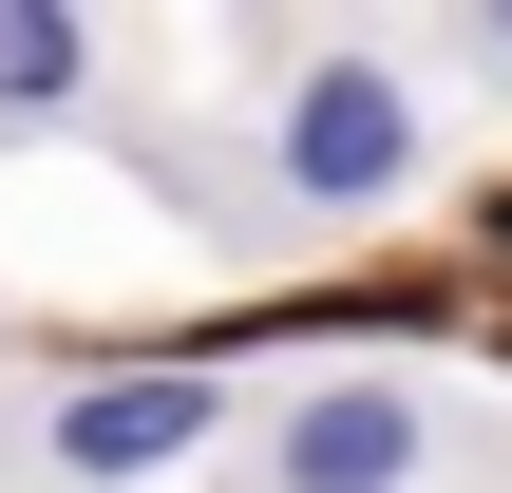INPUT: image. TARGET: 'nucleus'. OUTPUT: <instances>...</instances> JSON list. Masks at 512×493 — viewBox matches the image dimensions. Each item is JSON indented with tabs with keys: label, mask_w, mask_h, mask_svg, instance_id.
<instances>
[{
	"label": "nucleus",
	"mask_w": 512,
	"mask_h": 493,
	"mask_svg": "<svg viewBox=\"0 0 512 493\" xmlns=\"http://www.w3.org/2000/svg\"><path fill=\"white\" fill-rule=\"evenodd\" d=\"M190 437H228V399H209V361H152V380H76V399H57V475H95V493L171 475Z\"/></svg>",
	"instance_id": "obj_2"
},
{
	"label": "nucleus",
	"mask_w": 512,
	"mask_h": 493,
	"mask_svg": "<svg viewBox=\"0 0 512 493\" xmlns=\"http://www.w3.org/2000/svg\"><path fill=\"white\" fill-rule=\"evenodd\" d=\"M95 95V19H0V114H57Z\"/></svg>",
	"instance_id": "obj_4"
},
{
	"label": "nucleus",
	"mask_w": 512,
	"mask_h": 493,
	"mask_svg": "<svg viewBox=\"0 0 512 493\" xmlns=\"http://www.w3.org/2000/svg\"><path fill=\"white\" fill-rule=\"evenodd\" d=\"M475 57H494V76H512V19H475Z\"/></svg>",
	"instance_id": "obj_5"
},
{
	"label": "nucleus",
	"mask_w": 512,
	"mask_h": 493,
	"mask_svg": "<svg viewBox=\"0 0 512 493\" xmlns=\"http://www.w3.org/2000/svg\"><path fill=\"white\" fill-rule=\"evenodd\" d=\"M266 171H285V209H399V190H418V95H399L380 57H323V76L285 95Z\"/></svg>",
	"instance_id": "obj_1"
},
{
	"label": "nucleus",
	"mask_w": 512,
	"mask_h": 493,
	"mask_svg": "<svg viewBox=\"0 0 512 493\" xmlns=\"http://www.w3.org/2000/svg\"><path fill=\"white\" fill-rule=\"evenodd\" d=\"M418 399L399 380H323V399H285V437H266V493H418Z\"/></svg>",
	"instance_id": "obj_3"
}]
</instances>
